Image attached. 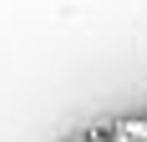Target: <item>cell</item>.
I'll use <instances>...</instances> for the list:
<instances>
[{
    "mask_svg": "<svg viewBox=\"0 0 147 142\" xmlns=\"http://www.w3.org/2000/svg\"><path fill=\"white\" fill-rule=\"evenodd\" d=\"M76 142H107V132H86V137H76Z\"/></svg>",
    "mask_w": 147,
    "mask_h": 142,
    "instance_id": "cell-1",
    "label": "cell"
}]
</instances>
